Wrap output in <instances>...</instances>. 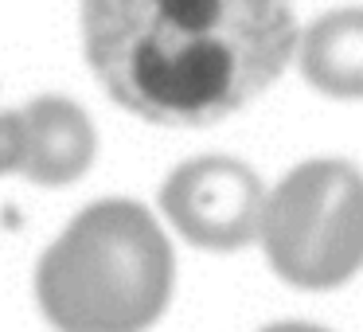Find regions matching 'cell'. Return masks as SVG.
<instances>
[{
    "instance_id": "cell-1",
    "label": "cell",
    "mask_w": 363,
    "mask_h": 332,
    "mask_svg": "<svg viewBox=\"0 0 363 332\" xmlns=\"http://www.w3.org/2000/svg\"><path fill=\"white\" fill-rule=\"evenodd\" d=\"M82 48L121 110L211 126L277 82L297 20L293 0H82Z\"/></svg>"
},
{
    "instance_id": "cell-2",
    "label": "cell",
    "mask_w": 363,
    "mask_h": 332,
    "mask_svg": "<svg viewBox=\"0 0 363 332\" xmlns=\"http://www.w3.org/2000/svg\"><path fill=\"white\" fill-rule=\"evenodd\" d=\"M172 246L133 199L79 211L35 266V301L55 332H149L172 297Z\"/></svg>"
},
{
    "instance_id": "cell-3",
    "label": "cell",
    "mask_w": 363,
    "mask_h": 332,
    "mask_svg": "<svg viewBox=\"0 0 363 332\" xmlns=\"http://www.w3.org/2000/svg\"><path fill=\"white\" fill-rule=\"evenodd\" d=\"M262 250L277 277L336 289L363 270V176L344 160H308L266 196Z\"/></svg>"
},
{
    "instance_id": "cell-4",
    "label": "cell",
    "mask_w": 363,
    "mask_h": 332,
    "mask_svg": "<svg viewBox=\"0 0 363 332\" xmlns=\"http://www.w3.org/2000/svg\"><path fill=\"white\" fill-rule=\"evenodd\" d=\"M168 223L203 250H242L262 235L266 188L235 157H196L160 188Z\"/></svg>"
},
{
    "instance_id": "cell-5",
    "label": "cell",
    "mask_w": 363,
    "mask_h": 332,
    "mask_svg": "<svg viewBox=\"0 0 363 332\" xmlns=\"http://www.w3.org/2000/svg\"><path fill=\"white\" fill-rule=\"evenodd\" d=\"M20 121H24L20 172L32 184L59 188V184H74L79 176H86L98 153V137L79 102L43 94L20 110Z\"/></svg>"
},
{
    "instance_id": "cell-6",
    "label": "cell",
    "mask_w": 363,
    "mask_h": 332,
    "mask_svg": "<svg viewBox=\"0 0 363 332\" xmlns=\"http://www.w3.org/2000/svg\"><path fill=\"white\" fill-rule=\"evenodd\" d=\"M301 74L320 94L363 98V9L320 16L297 43Z\"/></svg>"
},
{
    "instance_id": "cell-7",
    "label": "cell",
    "mask_w": 363,
    "mask_h": 332,
    "mask_svg": "<svg viewBox=\"0 0 363 332\" xmlns=\"http://www.w3.org/2000/svg\"><path fill=\"white\" fill-rule=\"evenodd\" d=\"M20 160H24V121H20V110L12 114L0 110V176L20 172Z\"/></svg>"
},
{
    "instance_id": "cell-8",
    "label": "cell",
    "mask_w": 363,
    "mask_h": 332,
    "mask_svg": "<svg viewBox=\"0 0 363 332\" xmlns=\"http://www.w3.org/2000/svg\"><path fill=\"white\" fill-rule=\"evenodd\" d=\"M262 332H324V328H316V324H297V321H289V324H269V328H262Z\"/></svg>"
}]
</instances>
